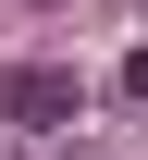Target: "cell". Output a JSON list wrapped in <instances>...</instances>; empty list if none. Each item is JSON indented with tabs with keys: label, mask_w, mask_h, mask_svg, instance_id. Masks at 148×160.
Listing matches in <instances>:
<instances>
[{
	"label": "cell",
	"mask_w": 148,
	"mask_h": 160,
	"mask_svg": "<svg viewBox=\"0 0 148 160\" xmlns=\"http://www.w3.org/2000/svg\"><path fill=\"white\" fill-rule=\"evenodd\" d=\"M0 123H37V136L74 123V74L62 62H13V74H0Z\"/></svg>",
	"instance_id": "cell-1"
},
{
	"label": "cell",
	"mask_w": 148,
	"mask_h": 160,
	"mask_svg": "<svg viewBox=\"0 0 148 160\" xmlns=\"http://www.w3.org/2000/svg\"><path fill=\"white\" fill-rule=\"evenodd\" d=\"M124 99H148V49H136V62H124Z\"/></svg>",
	"instance_id": "cell-2"
}]
</instances>
